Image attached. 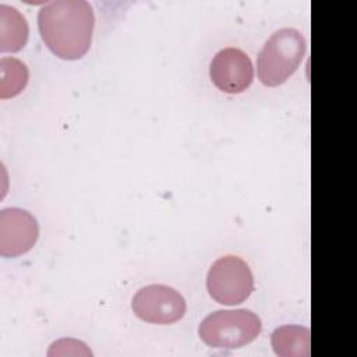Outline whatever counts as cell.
<instances>
[{
  "label": "cell",
  "instance_id": "1",
  "mask_svg": "<svg viewBox=\"0 0 357 357\" xmlns=\"http://www.w3.org/2000/svg\"><path fill=\"white\" fill-rule=\"evenodd\" d=\"M93 26V10L85 0L49 1L38 13L42 40L64 60L81 59L89 50Z\"/></svg>",
  "mask_w": 357,
  "mask_h": 357
},
{
  "label": "cell",
  "instance_id": "2",
  "mask_svg": "<svg viewBox=\"0 0 357 357\" xmlns=\"http://www.w3.org/2000/svg\"><path fill=\"white\" fill-rule=\"evenodd\" d=\"M305 49L304 36L294 28H282L272 33L257 59L259 81L266 86L283 84L298 68Z\"/></svg>",
  "mask_w": 357,
  "mask_h": 357
},
{
  "label": "cell",
  "instance_id": "3",
  "mask_svg": "<svg viewBox=\"0 0 357 357\" xmlns=\"http://www.w3.org/2000/svg\"><path fill=\"white\" fill-rule=\"evenodd\" d=\"M261 329L259 317L250 310H219L204 318L198 335L212 349L234 350L255 340Z\"/></svg>",
  "mask_w": 357,
  "mask_h": 357
},
{
  "label": "cell",
  "instance_id": "4",
  "mask_svg": "<svg viewBox=\"0 0 357 357\" xmlns=\"http://www.w3.org/2000/svg\"><path fill=\"white\" fill-rule=\"evenodd\" d=\"M206 289L216 303L236 305L245 301L252 293L254 276L245 261L236 255H225L211 265Z\"/></svg>",
  "mask_w": 357,
  "mask_h": 357
},
{
  "label": "cell",
  "instance_id": "5",
  "mask_svg": "<svg viewBox=\"0 0 357 357\" xmlns=\"http://www.w3.org/2000/svg\"><path fill=\"white\" fill-rule=\"evenodd\" d=\"M131 308L145 322L169 325L184 317L187 304L176 289L166 284H148L134 294Z\"/></svg>",
  "mask_w": 357,
  "mask_h": 357
},
{
  "label": "cell",
  "instance_id": "6",
  "mask_svg": "<svg viewBox=\"0 0 357 357\" xmlns=\"http://www.w3.org/2000/svg\"><path fill=\"white\" fill-rule=\"evenodd\" d=\"M39 237V225L33 215L21 208L0 211V255L20 257L28 252Z\"/></svg>",
  "mask_w": 357,
  "mask_h": 357
},
{
  "label": "cell",
  "instance_id": "7",
  "mask_svg": "<svg viewBox=\"0 0 357 357\" xmlns=\"http://www.w3.org/2000/svg\"><path fill=\"white\" fill-rule=\"evenodd\" d=\"M209 77L222 92L240 93L251 85L254 67L250 57L241 49L225 47L212 59Z\"/></svg>",
  "mask_w": 357,
  "mask_h": 357
},
{
  "label": "cell",
  "instance_id": "8",
  "mask_svg": "<svg viewBox=\"0 0 357 357\" xmlns=\"http://www.w3.org/2000/svg\"><path fill=\"white\" fill-rule=\"evenodd\" d=\"M29 35L26 18L13 6L0 3V52L21 50Z\"/></svg>",
  "mask_w": 357,
  "mask_h": 357
},
{
  "label": "cell",
  "instance_id": "9",
  "mask_svg": "<svg viewBox=\"0 0 357 357\" xmlns=\"http://www.w3.org/2000/svg\"><path fill=\"white\" fill-rule=\"evenodd\" d=\"M272 349L280 357H308L310 329L301 325H282L272 332Z\"/></svg>",
  "mask_w": 357,
  "mask_h": 357
},
{
  "label": "cell",
  "instance_id": "10",
  "mask_svg": "<svg viewBox=\"0 0 357 357\" xmlns=\"http://www.w3.org/2000/svg\"><path fill=\"white\" fill-rule=\"evenodd\" d=\"M29 71L25 63L15 57L0 59V98L7 99L18 95L28 84Z\"/></svg>",
  "mask_w": 357,
  "mask_h": 357
}]
</instances>
